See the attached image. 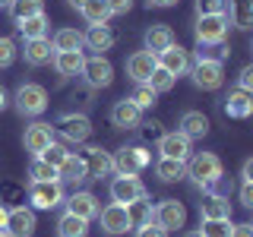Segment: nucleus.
<instances>
[{"instance_id":"obj_30","label":"nucleus","mask_w":253,"mask_h":237,"mask_svg":"<svg viewBox=\"0 0 253 237\" xmlns=\"http://www.w3.org/2000/svg\"><path fill=\"white\" fill-rule=\"evenodd\" d=\"M57 234L60 237H85L89 234V221L73 215V212H63L60 221H57Z\"/></svg>"},{"instance_id":"obj_37","label":"nucleus","mask_w":253,"mask_h":237,"mask_svg":"<svg viewBox=\"0 0 253 237\" xmlns=\"http://www.w3.org/2000/svg\"><path fill=\"white\" fill-rule=\"evenodd\" d=\"M200 237H231V218H203Z\"/></svg>"},{"instance_id":"obj_36","label":"nucleus","mask_w":253,"mask_h":237,"mask_svg":"<svg viewBox=\"0 0 253 237\" xmlns=\"http://www.w3.org/2000/svg\"><path fill=\"white\" fill-rule=\"evenodd\" d=\"M174 82H177V79H174L165 67H158V63H155V70H152V73H149V79H146V85H149L152 92H158V95H162V92H171Z\"/></svg>"},{"instance_id":"obj_44","label":"nucleus","mask_w":253,"mask_h":237,"mask_svg":"<svg viewBox=\"0 0 253 237\" xmlns=\"http://www.w3.org/2000/svg\"><path fill=\"white\" fill-rule=\"evenodd\" d=\"M105 3H108L111 16H126L133 10V0H105Z\"/></svg>"},{"instance_id":"obj_4","label":"nucleus","mask_w":253,"mask_h":237,"mask_svg":"<svg viewBox=\"0 0 253 237\" xmlns=\"http://www.w3.org/2000/svg\"><path fill=\"white\" fill-rule=\"evenodd\" d=\"M63 187H60V180H32L29 184V202H32V209H44V212H51V209H57V205H63Z\"/></svg>"},{"instance_id":"obj_43","label":"nucleus","mask_w":253,"mask_h":237,"mask_svg":"<svg viewBox=\"0 0 253 237\" xmlns=\"http://www.w3.org/2000/svg\"><path fill=\"white\" fill-rule=\"evenodd\" d=\"M136 237H168V231L162 225H155V221H149V225L136 228Z\"/></svg>"},{"instance_id":"obj_13","label":"nucleus","mask_w":253,"mask_h":237,"mask_svg":"<svg viewBox=\"0 0 253 237\" xmlns=\"http://www.w3.org/2000/svg\"><path fill=\"white\" fill-rule=\"evenodd\" d=\"M6 237H32L35 234V209L29 205H16L6 215Z\"/></svg>"},{"instance_id":"obj_15","label":"nucleus","mask_w":253,"mask_h":237,"mask_svg":"<svg viewBox=\"0 0 253 237\" xmlns=\"http://www.w3.org/2000/svg\"><path fill=\"white\" fill-rule=\"evenodd\" d=\"M67 212H73V215L79 218H85V221H92L95 215H98V209H101V202H98V196L89 193V190H76L73 196H67Z\"/></svg>"},{"instance_id":"obj_27","label":"nucleus","mask_w":253,"mask_h":237,"mask_svg":"<svg viewBox=\"0 0 253 237\" xmlns=\"http://www.w3.org/2000/svg\"><path fill=\"white\" fill-rule=\"evenodd\" d=\"M117 41V35L108 26H89V32L83 35V44H89L92 51H111Z\"/></svg>"},{"instance_id":"obj_48","label":"nucleus","mask_w":253,"mask_h":237,"mask_svg":"<svg viewBox=\"0 0 253 237\" xmlns=\"http://www.w3.org/2000/svg\"><path fill=\"white\" fill-rule=\"evenodd\" d=\"M6 215H10V209H6V205H0V231H6Z\"/></svg>"},{"instance_id":"obj_2","label":"nucleus","mask_w":253,"mask_h":237,"mask_svg":"<svg viewBox=\"0 0 253 237\" xmlns=\"http://www.w3.org/2000/svg\"><path fill=\"white\" fill-rule=\"evenodd\" d=\"M187 73H190L196 89L215 92V89H221V82H225V63L218 57H203V54H196V60L190 63Z\"/></svg>"},{"instance_id":"obj_22","label":"nucleus","mask_w":253,"mask_h":237,"mask_svg":"<svg viewBox=\"0 0 253 237\" xmlns=\"http://www.w3.org/2000/svg\"><path fill=\"white\" fill-rule=\"evenodd\" d=\"M177 130L184 133L187 139H203L206 133H209V117H206L203 111H184V114H180Z\"/></svg>"},{"instance_id":"obj_33","label":"nucleus","mask_w":253,"mask_h":237,"mask_svg":"<svg viewBox=\"0 0 253 237\" xmlns=\"http://www.w3.org/2000/svg\"><path fill=\"white\" fill-rule=\"evenodd\" d=\"M152 209H155V205L149 202V196H146V199L130 202V205H126V215H130V228H142V225H149V221H152Z\"/></svg>"},{"instance_id":"obj_28","label":"nucleus","mask_w":253,"mask_h":237,"mask_svg":"<svg viewBox=\"0 0 253 237\" xmlns=\"http://www.w3.org/2000/svg\"><path fill=\"white\" fill-rule=\"evenodd\" d=\"M200 218H231V202H228V196H206L200 202Z\"/></svg>"},{"instance_id":"obj_11","label":"nucleus","mask_w":253,"mask_h":237,"mask_svg":"<svg viewBox=\"0 0 253 237\" xmlns=\"http://www.w3.org/2000/svg\"><path fill=\"white\" fill-rule=\"evenodd\" d=\"M95 218L101 221V231L111 234V237L130 231V215H126V205H121V202H108L105 209H98Z\"/></svg>"},{"instance_id":"obj_40","label":"nucleus","mask_w":253,"mask_h":237,"mask_svg":"<svg viewBox=\"0 0 253 237\" xmlns=\"http://www.w3.org/2000/svg\"><path fill=\"white\" fill-rule=\"evenodd\" d=\"M38 158H42V161H47V164H54V168H60V161L67 158V149H63L60 142H51V146H47Z\"/></svg>"},{"instance_id":"obj_5","label":"nucleus","mask_w":253,"mask_h":237,"mask_svg":"<svg viewBox=\"0 0 253 237\" xmlns=\"http://www.w3.org/2000/svg\"><path fill=\"white\" fill-rule=\"evenodd\" d=\"M228 19L221 13H212V16H196V44L200 47H209V44H221L225 41V35H228Z\"/></svg>"},{"instance_id":"obj_42","label":"nucleus","mask_w":253,"mask_h":237,"mask_svg":"<svg viewBox=\"0 0 253 237\" xmlns=\"http://www.w3.org/2000/svg\"><path fill=\"white\" fill-rule=\"evenodd\" d=\"M237 89H244V92H253V63H247V67H241V73H237Z\"/></svg>"},{"instance_id":"obj_20","label":"nucleus","mask_w":253,"mask_h":237,"mask_svg":"<svg viewBox=\"0 0 253 237\" xmlns=\"http://www.w3.org/2000/svg\"><path fill=\"white\" fill-rule=\"evenodd\" d=\"M54 44L47 41V38H29L26 47H22V57H26L29 67H44V63L54 60Z\"/></svg>"},{"instance_id":"obj_34","label":"nucleus","mask_w":253,"mask_h":237,"mask_svg":"<svg viewBox=\"0 0 253 237\" xmlns=\"http://www.w3.org/2000/svg\"><path fill=\"white\" fill-rule=\"evenodd\" d=\"M51 44H54V51H83V35L76 29H57Z\"/></svg>"},{"instance_id":"obj_26","label":"nucleus","mask_w":253,"mask_h":237,"mask_svg":"<svg viewBox=\"0 0 253 237\" xmlns=\"http://www.w3.org/2000/svg\"><path fill=\"white\" fill-rule=\"evenodd\" d=\"M83 60H85L83 51H57L54 54V70L60 76H79L83 73Z\"/></svg>"},{"instance_id":"obj_52","label":"nucleus","mask_w":253,"mask_h":237,"mask_svg":"<svg viewBox=\"0 0 253 237\" xmlns=\"http://www.w3.org/2000/svg\"><path fill=\"white\" fill-rule=\"evenodd\" d=\"M6 6H10V0H0V10H6Z\"/></svg>"},{"instance_id":"obj_10","label":"nucleus","mask_w":253,"mask_h":237,"mask_svg":"<svg viewBox=\"0 0 253 237\" xmlns=\"http://www.w3.org/2000/svg\"><path fill=\"white\" fill-rule=\"evenodd\" d=\"M152 221L155 225H162L165 231H177V228H184L187 225V209H184V202H177V199H162L152 209Z\"/></svg>"},{"instance_id":"obj_54","label":"nucleus","mask_w":253,"mask_h":237,"mask_svg":"<svg viewBox=\"0 0 253 237\" xmlns=\"http://www.w3.org/2000/svg\"><path fill=\"white\" fill-rule=\"evenodd\" d=\"M0 237H6V234H3V231H0Z\"/></svg>"},{"instance_id":"obj_18","label":"nucleus","mask_w":253,"mask_h":237,"mask_svg":"<svg viewBox=\"0 0 253 237\" xmlns=\"http://www.w3.org/2000/svg\"><path fill=\"white\" fill-rule=\"evenodd\" d=\"M155 54L152 51H146V47H142V51H133L130 57H126V76L133 79V82H146L149 79V73H152L155 70Z\"/></svg>"},{"instance_id":"obj_21","label":"nucleus","mask_w":253,"mask_h":237,"mask_svg":"<svg viewBox=\"0 0 253 237\" xmlns=\"http://www.w3.org/2000/svg\"><path fill=\"white\" fill-rule=\"evenodd\" d=\"M225 114L234 117V120H247V117L253 114V92H244V89L228 92V98H225Z\"/></svg>"},{"instance_id":"obj_31","label":"nucleus","mask_w":253,"mask_h":237,"mask_svg":"<svg viewBox=\"0 0 253 237\" xmlns=\"http://www.w3.org/2000/svg\"><path fill=\"white\" fill-rule=\"evenodd\" d=\"M47 16L44 13H38V16H29V19H22V22H16V29L22 32V38H47Z\"/></svg>"},{"instance_id":"obj_17","label":"nucleus","mask_w":253,"mask_h":237,"mask_svg":"<svg viewBox=\"0 0 253 237\" xmlns=\"http://www.w3.org/2000/svg\"><path fill=\"white\" fill-rule=\"evenodd\" d=\"M155 60H158V67H165L174 79H177V76H187V70H190V54H187L177 41H174L168 51H162Z\"/></svg>"},{"instance_id":"obj_32","label":"nucleus","mask_w":253,"mask_h":237,"mask_svg":"<svg viewBox=\"0 0 253 237\" xmlns=\"http://www.w3.org/2000/svg\"><path fill=\"white\" fill-rule=\"evenodd\" d=\"M10 16L16 22H22V19H29V16H38V13H44V0H10Z\"/></svg>"},{"instance_id":"obj_1","label":"nucleus","mask_w":253,"mask_h":237,"mask_svg":"<svg viewBox=\"0 0 253 237\" xmlns=\"http://www.w3.org/2000/svg\"><path fill=\"white\" fill-rule=\"evenodd\" d=\"M221 158L215 152H190L187 158V177L200 190H212L221 180Z\"/></svg>"},{"instance_id":"obj_41","label":"nucleus","mask_w":253,"mask_h":237,"mask_svg":"<svg viewBox=\"0 0 253 237\" xmlns=\"http://www.w3.org/2000/svg\"><path fill=\"white\" fill-rule=\"evenodd\" d=\"M228 0H196V16H212V13H225Z\"/></svg>"},{"instance_id":"obj_53","label":"nucleus","mask_w":253,"mask_h":237,"mask_svg":"<svg viewBox=\"0 0 253 237\" xmlns=\"http://www.w3.org/2000/svg\"><path fill=\"white\" fill-rule=\"evenodd\" d=\"M184 237H200V231H187V234H184Z\"/></svg>"},{"instance_id":"obj_49","label":"nucleus","mask_w":253,"mask_h":237,"mask_svg":"<svg viewBox=\"0 0 253 237\" xmlns=\"http://www.w3.org/2000/svg\"><path fill=\"white\" fill-rule=\"evenodd\" d=\"M6 105H10V95H6V89L0 85V111H6Z\"/></svg>"},{"instance_id":"obj_12","label":"nucleus","mask_w":253,"mask_h":237,"mask_svg":"<svg viewBox=\"0 0 253 237\" xmlns=\"http://www.w3.org/2000/svg\"><path fill=\"white\" fill-rule=\"evenodd\" d=\"M79 155H83V164H85V180H101V177H108V174L114 171L111 152H105L101 146H89Z\"/></svg>"},{"instance_id":"obj_9","label":"nucleus","mask_w":253,"mask_h":237,"mask_svg":"<svg viewBox=\"0 0 253 237\" xmlns=\"http://www.w3.org/2000/svg\"><path fill=\"white\" fill-rule=\"evenodd\" d=\"M85 82L92 85V89H108L111 82H114V67H111L108 57H101V54H95V57H85L83 60V73Z\"/></svg>"},{"instance_id":"obj_8","label":"nucleus","mask_w":253,"mask_h":237,"mask_svg":"<svg viewBox=\"0 0 253 237\" xmlns=\"http://www.w3.org/2000/svg\"><path fill=\"white\" fill-rule=\"evenodd\" d=\"M54 130H57L67 142H76V146H83V142L92 136V120H89L85 114H60Z\"/></svg>"},{"instance_id":"obj_16","label":"nucleus","mask_w":253,"mask_h":237,"mask_svg":"<svg viewBox=\"0 0 253 237\" xmlns=\"http://www.w3.org/2000/svg\"><path fill=\"white\" fill-rule=\"evenodd\" d=\"M51 142H54V126L51 123H32V126H26L22 146H26V152H32V158L42 155Z\"/></svg>"},{"instance_id":"obj_3","label":"nucleus","mask_w":253,"mask_h":237,"mask_svg":"<svg viewBox=\"0 0 253 237\" xmlns=\"http://www.w3.org/2000/svg\"><path fill=\"white\" fill-rule=\"evenodd\" d=\"M13 105L22 117H38V114L47 111V89L38 85V82H22L19 89H16Z\"/></svg>"},{"instance_id":"obj_25","label":"nucleus","mask_w":253,"mask_h":237,"mask_svg":"<svg viewBox=\"0 0 253 237\" xmlns=\"http://www.w3.org/2000/svg\"><path fill=\"white\" fill-rule=\"evenodd\" d=\"M155 177H158V180H165V184L184 180V177H187V161H177V158H165V155H158V161H155Z\"/></svg>"},{"instance_id":"obj_47","label":"nucleus","mask_w":253,"mask_h":237,"mask_svg":"<svg viewBox=\"0 0 253 237\" xmlns=\"http://www.w3.org/2000/svg\"><path fill=\"white\" fill-rule=\"evenodd\" d=\"M241 180H253V161H250V158L244 161V168H241Z\"/></svg>"},{"instance_id":"obj_46","label":"nucleus","mask_w":253,"mask_h":237,"mask_svg":"<svg viewBox=\"0 0 253 237\" xmlns=\"http://www.w3.org/2000/svg\"><path fill=\"white\" fill-rule=\"evenodd\" d=\"M231 237H253V225H250V221H241V225H231Z\"/></svg>"},{"instance_id":"obj_50","label":"nucleus","mask_w":253,"mask_h":237,"mask_svg":"<svg viewBox=\"0 0 253 237\" xmlns=\"http://www.w3.org/2000/svg\"><path fill=\"white\" fill-rule=\"evenodd\" d=\"M146 3H149V6H174L177 0H146Z\"/></svg>"},{"instance_id":"obj_39","label":"nucleus","mask_w":253,"mask_h":237,"mask_svg":"<svg viewBox=\"0 0 253 237\" xmlns=\"http://www.w3.org/2000/svg\"><path fill=\"white\" fill-rule=\"evenodd\" d=\"M16 54H19V47H16V41H13V38H6V35H0V70L13 67Z\"/></svg>"},{"instance_id":"obj_14","label":"nucleus","mask_w":253,"mask_h":237,"mask_svg":"<svg viewBox=\"0 0 253 237\" xmlns=\"http://www.w3.org/2000/svg\"><path fill=\"white\" fill-rule=\"evenodd\" d=\"M190 152H193V139H187L180 130H171L158 139V155L165 158H177V161H187Z\"/></svg>"},{"instance_id":"obj_19","label":"nucleus","mask_w":253,"mask_h":237,"mask_svg":"<svg viewBox=\"0 0 253 237\" xmlns=\"http://www.w3.org/2000/svg\"><path fill=\"white\" fill-rule=\"evenodd\" d=\"M139 120H142V111L133 105L130 98L114 101V108H111V123H114L117 130H133V126H139Z\"/></svg>"},{"instance_id":"obj_23","label":"nucleus","mask_w":253,"mask_h":237,"mask_svg":"<svg viewBox=\"0 0 253 237\" xmlns=\"http://www.w3.org/2000/svg\"><path fill=\"white\" fill-rule=\"evenodd\" d=\"M174 44V32L171 26H165V22H155V26L146 29V51H152L155 57L162 51H168V47Z\"/></svg>"},{"instance_id":"obj_6","label":"nucleus","mask_w":253,"mask_h":237,"mask_svg":"<svg viewBox=\"0 0 253 237\" xmlns=\"http://www.w3.org/2000/svg\"><path fill=\"white\" fill-rule=\"evenodd\" d=\"M149 190L146 184L133 174V177H126V174H117L114 180H111V202H121V205H130L136 199H146Z\"/></svg>"},{"instance_id":"obj_24","label":"nucleus","mask_w":253,"mask_h":237,"mask_svg":"<svg viewBox=\"0 0 253 237\" xmlns=\"http://www.w3.org/2000/svg\"><path fill=\"white\" fill-rule=\"evenodd\" d=\"M57 177H60V184H83V180H85V164H83V155L67 152V158H63V161H60V168H57Z\"/></svg>"},{"instance_id":"obj_35","label":"nucleus","mask_w":253,"mask_h":237,"mask_svg":"<svg viewBox=\"0 0 253 237\" xmlns=\"http://www.w3.org/2000/svg\"><path fill=\"white\" fill-rule=\"evenodd\" d=\"M126 98H130V101H133V105H136L139 111H152V108L158 105V92H152L146 82H136V89L126 95Z\"/></svg>"},{"instance_id":"obj_45","label":"nucleus","mask_w":253,"mask_h":237,"mask_svg":"<svg viewBox=\"0 0 253 237\" xmlns=\"http://www.w3.org/2000/svg\"><path fill=\"white\" fill-rule=\"evenodd\" d=\"M241 205L244 209H253V184L250 180H241Z\"/></svg>"},{"instance_id":"obj_38","label":"nucleus","mask_w":253,"mask_h":237,"mask_svg":"<svg viewBox=\"0 0 253 237\" xmlns=\"http://www.w3.org/2000/svg\"><path fill=\"white\" fill-rule=\"evenodd\" d=\"M29 177L32 180H60L57 177V168L54 164H47V161H42V158H32V164H29Z\"/></svg>"},{"instance_id":"obj_29","label":"nucleus","mask_w":253,"mask_h":237,"mask_svg":"<svg viewBox=\"0 0 253 237\" xmlns=\"http://www.w3.org/2000/svg\"><path fill=\"white\" fill-rule=\"evenodd\" d=\"M79 13H83V19L89 26H108V19H111V10H108L105 0H85L79 6Z\"/></svg>"},{"instance_id":"obj_7","label":"nucleus","mask_w":253,"mask_h":237,"mask_svg":"<svg viewBox=\"0 0 253 237\" xmlns=\"http://www.w3.org/2000/svg\"><path fill=\"white\" fill-rule=\"evenodd\" d=\"M149 161H152V155H149V149H142V146H130V149H121L117 155H111L114 171H117V174H126V177L139 174Z\"/></svg>"},{"instance_id":"obj_51","label":"nucleus","mask_w":253,"mask_h":237,"mask_svg":"<svg viewBox=\"0 0 253 237\" xmlns=\"http://www.w3.org/2000/svg\"><path fill=\"white\" fill-rule=\"evenodd\" d=\"M83 3H85V0H70V6H73V10H79Z\"/></svg>"}]
</instances>
